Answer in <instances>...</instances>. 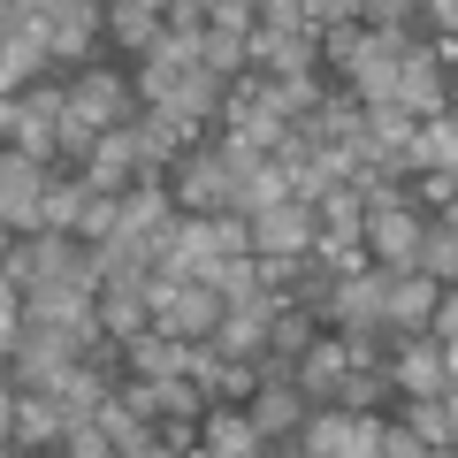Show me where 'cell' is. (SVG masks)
<instances>
[{
    "mask_svg": "<svg viewBox=\"0 0 458 458\" xmlns=\"http://www.w3.org/2000/svg\"><path fill=\"white\" fill-rule=\"evenodd\" d=\"M344 367H352V344H344V328H321V336L306 344V360H298V390H306L313 405H336Z\"/></svg>",
    "mask_w": 458,
    "mask_h": 458,
    "instance_id": "obj_9",
    "label": "cell"
},
{
    "mask_svg": "<svg viewBox=\"0 0 458 458\" xmlns=\"http://www.w3.org/2000/svg\"><path fill=\"white\" fill-rule=\"evenodd\" d=\"M47 38H0V92H31L47 77Z\"/></svg>",
    "mask_w": 458,
    "mask_h": 458,
    "instance_id": "obj_15",
    "label": "cell"
},
{
    "mask_svg": "<svg viewBox=\"0 0 458 458\" xmlns=\"http://www.w3.org/2000/svg\"><path fill=\"white\" fill-rule=\"evenodd\" d=\"M390 283H397V267H382V260L360 267V276H336L321 321L328 328H382V321H390Z\"/></svg>",
    "mask_w": 458,
    "mask_h": 458,
    "instance_id": "obj_2",
    "label": "cell"
},
{
    "mask_svg": "<svg viewBox=\"0 0 458 458\" xmlns=\"http://www.w3.org/2000/svg\"><path fill=\"white\" fill-rule=\"evenodd\" d=\"M412 191H420V207H428V214L451 207V199H458V168H420V176H412Z\"/></svg>",
    "mask_w": 458,
    "mask_h": 458,
    "instance_id": "obj_25",
    "label": "cell"
},
{
    "mask_svg": "<svg viewBox=\"0 0 458 458\" xmlns=\"http://www.w3.org/2000/svg\"><path fill=\"white\" fill-rule=\"evenodd\" d=\"M199 451H214V458H267L276 443L260 436V420H252V412L237 405V397H229V405L214 397V405L199 412Z\"/></svg>",
    "mask_w": 458,
    "mask_h": 458,
    "instance_id": "obj_5",
    "label": "cell"
},
{
    "mask_svg": "<svg viewBox=\"0 0 458 458\" xmlns=\"http://www.w3.org/2000/svg\"><path fill=\"white\" fill-rule=\"evenodd\" d=\"M222 313H229V298L214 291V283H183V298H176L153 328H168V336L191 344V336H214V328H222Z\"/></svg>",
    "mask_w": 458,
    "mask_h": 458,
    "instance_id": "obj_12",
    "label": "cell"
},
{
    "mask_svg": "<svg viewBox=\"0 0 458 458\" xmlns=\"http://www.w3.org/2000/svg\"><path fill=\"white\" fill-rule=\"evenodd\" d=\"M47 191H54V168L8 146V161H0V222H8V237H38L47 229Z\"/></svg>",
    "mask_w": 458,
    "mask_h": 458,
    "instance_id": "obj_1",
    "label": "cell"
},
{
    "mask_svg": "<svg viewBox=\"0 0 458 458\" xmlns=\"http://www.w3.org/2000/svg\"><path fill=\"white\" fill-rule=\"evenodd\" d=\"M428 336H458V283H443V298H436V321H428Z\"/></svg>",
    "mask_w": 458,
    "mask_h": 458,
    "instance_id": "obj_31",
    "label": "cell"
},
{
    "mask_svg": "<svg viewBox=\"0 0 458 458\" xmlns=\"http://www.w3.org/2000/svg\"><path fill=\"white\" fill-rule=\"evenodd\" d=\"M328 23H367V0H306V31H328Z\"/></svg>",
    "mask_w": 458,
    "mask_h": 458,
    "instance_id": "obj_24",
    "label": "cell"
},
{
    "mask_svg": "<svg viewBox=\"0 0 458 458\" xmlns=\"http://www.w3.org/2000/svg\"><path fill=\"white\" fill-rule=\"evenodd\" d=\"M229 199H237V176L222 168V153L214 146H191L176 161V207L191 214H229Z\"/></svg>",
    "mask_w": 458,
    "mask_h": 458,
    "instance_id": "obj_4",
    "label": "cell"
},
{
    "mask_svg": "<svg viewBox=\"0 0 458 458\" xmlns=\"http://www.w3.org/2000/svg\"><path fill=\"white\" fill-rule=\"evenodd\" d=\"M420 276L458 283V237L443 229V214H428V229H420Z\"/></svg>",
    "mask_w": 458,
    "mask_h": 458,
    "instance_id": "obj_21",
    "label": "cell"
},
{
    "mask_svg": "<svg viewBox=\"0 0 458 458\" xmlns=\"http://www.w3.org/2000/svg\"><path fill=\"white\" fill-rule=\"evenodd\" d=\"M390 390H397V382H390V367H344V382H336V405H352V412H375Z\"/></svg>",
    "mask_w": 458,
    "mask_h": 458,
    "instance_id": "obj_20",
    "label": "cell"
},
{
    "mask_svg": "<svg viewBox=\"0 0 458 458\" xmlns=\"http://www.w3.org/2000/svg\"><path fill=\"white\" fill-rule=\"evenodd\" d=\"M0 123H8V146L16 153H31V161H62V123H47V114H31V99H16L8 92V107H0Z\"/></svg>",
    "mask_w": 458,
    "mask_h": 458,
    "instance_id": "obj_13",
    "label": "cell"
},
{
    "mask_svg": "<svg viewBox=\"0 0 458 458\" xmlns=\"http://www.w3.org/2000/svg\"><path fill=\"white\" fill-rule=\"evenodd\" d=\"M245 47H252V69H267V77H313L321 69V31H267V23H252Z\"/></svg>",
    "mask_w": 458,
    "mask_h": 458,
    "instance_id": "obj_6",
    "label": "cell"
},
{
    "mask_svg": "<svg viewBox=\"0 0 458 458\" xmlns=\"http://www.w3.org/2000/svg\"><path fill=\"white\" fill-rule=\"evenodd\" d=\"M313 336H321V313L298 306V298L276 313V321H267V352H283V360H306V344H313Z\"/></svg>",
    "mask_w": 458,
    "mask_h": 458,
    "instance_id": "obj_17",
    "label": "cell"
},
{
    "mask_svg": "<svg viewBox=\"0 0 458 458\" xmlns=\"http://www.w3.org/2000/svg\"><path fill=\"white\" fill-rule=\"evenodd\" d=\"M436 298H443V283L436 276H420V267H412V276H397L390 283V344H405V336H420L428 321H436Z\"/></svg>",
    "mask_w": 458,
    "mask_h": 458,
    "instance_id": "obj_10",
    "label": "cell"
},
{
    "mask_svg": "<svg viewBox=\"0 0 458 458\" xmlns=\"http://www.w3.org/2000/svg\"><path fill=\"white\" fill-rule=\"evenodd\" d=\"M214 252H260L252 245V214H214Z\"/></svg>",
    "mask_w": 458,
    "mask_h": 458,
    "instance_id": "obj_26",
    "label": "cell"
},
{
    "mask_svg": "<svg viewBox=\"0 0 458 458\" xmlns=\"http://www.w3.org/2000/svg\"><path fill=\"white\" fill-rule=\"evenodd\" d=\"M443 214V229H451V237H458V199H451V207H436Z\"/></svg>",
    "mask_w": 458,
    "mask_h": 458,
    "instance_id": "obj_33",
    "label": "cell"
},
{
    "mask_svg": "<svg viewBox=\"0 0 458 458\" xmlns=\"http://www.w3.org/2000/svg\"><path fill=\"white\" fill-rule=\"evenodd\" d=\"M360 54H367V23H328V31H321V62L352 69Z\"/></svg>",
    "mask_w": 458,
    "mask_h": 458,
    "instance_id": "obj_23",
    "label": "cell"
},
{
    "mask_svg": "<svg viewBox=\"0 0 458 458\" xmlns=\"http://www.w3.org/2000/svg\"><path fill=\"white\" fill-rule=\"evenodd\" d=\"M405 420H412V436H420L428 451H458V436H451V412H443V397H405Z\"/></svg>",
    "mask_w": 458,
    "mask_h": 458,
    "instance_id": "obj_22",
    "label": "cell"
},
{
    "mask_svg": "<svg viewBox=\"0 0 458 458\" xmlns=\"http://www.w3.org/2000/svg\"><path fill=\"white\" fill-rule=\"evenodd\" d=\"M420 451H428V443L412 436V420H390V428H382V458H420Z\"/></svg>",
    "mask_w": 458,
    "mask_h": 458,
    "instance_id": "obj_30",
    "label": "cell"
},
{
    "mask_svg": "<svg viewBox=\"0 0 458 458\" xmlns=\"http://www.w3.org/2000/svg\"><path fill=\"white\" fill-rule=\"evenodd\" d=\"M207 16L229 23V31H252V23H260V0H207Z\"/></svg>",
    "mask_w": 458,
    "mask_h": 458,
    "instance_id": "obj_27",
    "label": "cell"
},
{
    "mask_svg": "<svg viewBox=\"0 0 458 458\" xmlns=\"http://www.w3.org/2000/svg\"><path fill=\"white\" fill-rule=\"evenodd\" d=\"M252 420H260V436L267 443H276V451H283V443H291L298 436V428H306V412H313V397L306 390H298V382H260V390H252Z\"/></svg>",
    "mask_w": 458,
    "mask_h": 458,
    "instance_id": "obj_8",
    "label": "cell"
},
{
    "mask_svg": "<svg viewBox=\"0 0 458 458\" xmlns=\"http://www.w3.org/2000/svg\"><path fill=\"white\" fill-rule=\"evenodd\" d=\"M313 237H321V207H306V199L252 214V245L260 252H313Z\"/></svg>",
    "mask_w": 458,
    "mask_h": 458,
    "instance_id": "obj_7",
    "label": "cell"
},
{
    "mask_svg": "<svg viewBox=\"0 0 458 458\" xmlns=\"http://www.w3.org/2000/svg\"><path fill=\"white\" fill-rule=\"evenodd\" d=\"M69 99H77V114H92L99 131H114V123H138V84L131 77H114V69H99V62H84L77 77H69Z\"/></svg>",
    "mask_w": 458,
    "mask_h": 458,
    "instance_id": "obj_3",
    "label": "cell"
},
{
    "mask_svg": "<svg viewBox=\"0 0 458 458\" xmlns=\"http://www.w3.org/2000/svg\"><path fill=\"white\" fill-rule=\"evenodd\" d=\"M267 31H306V0H260Z\"/></svg>",
    "mask_w": 458,
    "mask_h": 458,
    "instance_id": "obj_29",
    "label": "cell"
},
{
    "mask_svg": "<svg viewBox=\"0 0 458 458\" xmlns=\"http://www.w3.org/2000/svg\"><path fill=\"white\" fill-rule=\"evenodd\" d=\"M397 99H405L412 114H443V107H451V77H443V62H436V47H428V38H412Z\"/></svg>",
    "mask_w": 458,
    "mask_h": 458,
    "instance_id": "obj_11",
    "label": "cell"
},
{
    "mask_svg": "<svg viewBox=\"0 0 458 458\" xmlns=\"http://www.w3.org/2000/svg\"><path fill=\"white\" fill-rule=\"evenodd\" d=\"M31 16L69 23V16H107V0H31Z\"/></svg>",
    "mask_w": 458,
    "mask_h": 458,
    "instance_id": "obj_28",
    "label": "cell"
},
{
    "mask_svg": "<svg viewBox=\"0 0 458 458\" xmlns=\"http://www.w3.org/2000/svg\"><path fill=\"white\" fill-rule=\"evenodd\" d=\"M214 344H222L229 360H267V321H260V313H245V306H229L222 328H214Z\"/></svg>",
    "mask_w": 458,
    "mask_h": 458,
    "instance_id": "obj_18",
    "label": "cell"
},
{
    "mask_svg": "<svg viewBox=\"0 0 458 458\" xmlns=\"http://www.w3.org/2000/svg\"><path fill=\"white\" fill-rule=\"evenodd\" d=\"M146 8H161V16H168V0H146Z\"/></svg>",
    "mask_w": 458,
    "mask_h": 458,
    "instance_id": "obj_34",
    "label": "cell"
},
{
    "mask_svg": "<svg viewBox=\"0 0 458 458\" xmlns=\"http://www.w3.org/2000/svg\"><path fill=\"white\" fill-rule=\"evenodd\" d=\"M283 199H291V168H283V161H267L260 176H245V183H237L229 214H267V207H283Z\"/></svg>",
    "mask_w": 458,
    "mask_h": 458,
    "instance_id": "obj_19",
    "label": "cell"
},
{
    "mask_svg": "<svg viewBox=\"0 0 458 458\" xmlns=\"http://www.w3.org/2000/svg\"><path fill=\"white\" fill-rule=\"evenodd\" d=\"M107 38L138 62V54H153L168 38V23H161V8H146V0H107Z\"/></svg>",
    "mask_w": 458,
    "mask_h": 458,
    "instance_id": "obj_14",
    "label": "cell"
},
{
    "mask_svg": "<svg viewBox=\"0 0 458 458\" xmlns=\"http://www.w3.org/2000/svg\"><path fill=\"white\" fill-rule=\"evenodd\" d=\"M199 62L214 69V77H245L252 69V47H245V31H229V23H207V38H199Z\"/></svg>",
    "mask_w": 458,
    "mask_h": 458,
    "instance_id": "obj_16",
    "label": "cell"
},
{
    "mask_svg": "<svg viewBox=\"0 0 458 458\" xmlns=\"http://www.w3.org/2000/svg\"><path fill=\"white\" fill-rule=\"evenodd\" d=\"M420 23L428 31H458V0H420Z\"/></svg>",
    "mask_w": 458,
    "mask_h": 458,
    "instance_id": "obj_32",
    "label": "cell"
}]
</instances>
